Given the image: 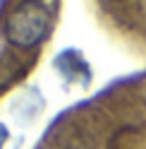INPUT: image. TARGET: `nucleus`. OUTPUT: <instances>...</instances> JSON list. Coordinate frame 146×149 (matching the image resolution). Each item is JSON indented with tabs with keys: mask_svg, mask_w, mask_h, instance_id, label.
<instances>
[{
	"mask_svg": "<svg viewBox=\"0 0 146 149\" xmlns=\"http://www.w3.org/2000/svg\"><path fill=\"white\" fill-rule=\"evenodd\" d=\"M53 5L45 3H19L14 5L5 17L3 31L5 39L12 46L19 48H31V46L41 43L50 31L53 24Z\"/></svg>",
	"mask_w": 146,
	"mask_h": 149,
	"instance_id": "nucleus-1",
	"label": "nucleus"
}]
</instances>
